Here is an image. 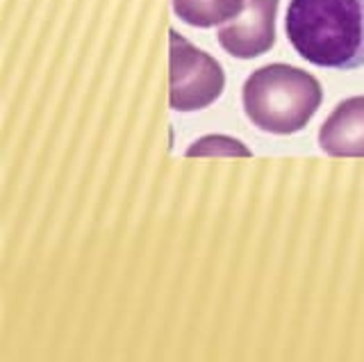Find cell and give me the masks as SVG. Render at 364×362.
<instances>
[{
    "mask_svg": "<svg viewBox=\"0 0 364 362\" xmlns=\"http://www.w3.org/2000/svg\"><path fill=\"white\" fill-rule=\"evenodd\" d=\"M284 32L294 50L318 69L364 66V0H289Z\"/></svg>",
    "mask_w": 364,
    "mask_h": 362,
    "instance_id": "cell-1",
    "label": "cell"
},
{
    "mask_svg": "<svg viewBox=\"0 0 364 362\" xmlns=\"http://www.w3.org/2000/svg\"><path fill=\"white\" fill-rule=\"evenodd\" d=\"M248 121L269 134L301 132L323 103L321 82L291 64H267L253 71L242 89Z\"/></svg>",
    "mask_w": 364,
    "mask_h": 362,
    "instance_id": "cell-2",
    "label": "cell"
},
{
    "mask_svg": "<svg viewBox=\"0 0 364 362\" xmlns=\"http://www.w3.org/2000/svg\"><path fill=\"white\" fill-rule=\"evenodd\" d=\"M168 105L176 112L210 107L225 89L223 66L178 30L168 32Z\"/></svg>",
    "mask_w": 364,
    "mask_h": 362,
    "instance_id": "cell-3",
    "label": "cell"
},
{
    "mask_svg": "<svg viewBox=\"0 0 364 362\" xmlns=\"http://www.w3.org/2000/svg\"><path fill=\"white\" fill-rule=\"evenodd\" d=\"M280 0H248L237 18L219 26V46L237 60H253L276 43V16Z\"/></svg>",
    "mask_w": 364,
    "mask_h": 362,
    "instance_id": "cell-4",
    "label": "cell"
},
{
    "mask_svg": "<svg viewBox=\"0 0 364 362\" xmlns=\"http://www.w3.org/2000/svg\"><path fill=\"white\" fill-rule=\"evenodd\" d=\"M318 146L330 157H364V96H353L330 112L318 130Z\"/></svg>",
    "mask_w": 364,
    "mask_h": 362,
    "instance_id": "cell-5",
    "label": "cell"
},
{
    "mask_svg": "<svg viewBox=\"0 0 364 362\" xmlns=\"http://www.w3.org/2000/svg\"><path fill=\"white\" fill-rule=\"evenodd\" d=\"M248 0H173V14L191 28H216L237 18Z\"/></svg>",
    "mask_w": 364,
    "mask_h": 362,
    "instance_id": "cell-6",
    "label": "cell"
},
{
    "mask_svg": "<svg viewBox=\"0 0 364 362\" xmlns=\"http://www.w3.org/2000/svg\"><path fill=\"white\" fill-rule=\"evenodd\" d=\"M185 155L187 157H214V155L250 157V151L239 139L223 137V134H208V137H200L198 142H193Z\"/></svg>",
    "mask_w": 364,
    "mask_h": 362,
    "instance_id": "cell-7",
    "label": "cell"
}]
</instances>
